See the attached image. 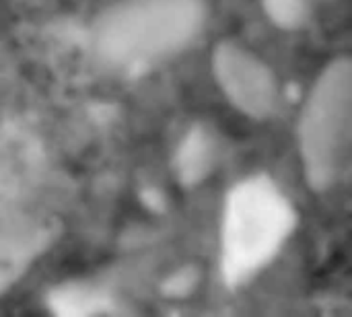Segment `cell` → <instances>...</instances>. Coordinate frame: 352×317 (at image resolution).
Returning a JSON list of instances; mask_svg holds the SVG:
<instances>
[{"label":"cell","mask_w":352,"mask_h":317,"mask_svg":"<svg viewBox=\"0 0 352 317\" xmlns=\"http://www.w3.org/2000/svg\"><path fill=\"white\" fill-rule=\"evenodd\" d=\"M212 165V146L204 128L196 126L186 134L177 153V171L184 184L200 182Z\"/></svg>","instance_id":"7"},{"label":"cell","mask_w":352,"mask_h":317,"mask_svg":"<svg viewBox=\"0 0 352 317\" xmlns=\"http://www.w3.org/2000/svg\"><path fill=\"white\" fill-rule=\"evenodd\" d=\"M268 19L280 29H297L307 17V0H262Z\"/></svg>","instance_id":"8"},{"label":"cell","mask_w":352,"mask_h":317,"mask_svg":"<svg viewBox=\"0 0 352 317\" xmlns=\"http://www.w3.org/2000/svg\"><path fill=\"white\" fill-rule=\"evenodd\" d=\"M196 285H198V270L194 266H190V268H182L179 272L169 276L163 291H165V297H186L194 291Z\"/></svg>","instance_id":"9"},{"label":"cell","mask_w":352,"mask_h":317,"mask_svg":"<svg viewBox=\"0 0 352 317\" xmlns=\"http://www.w3.org/2000/svg\"><path fill=\"white\" fill-rule=\"evenodd\" d=\"M352 128V64L332 60L314 83L299 120L303 171L314 192L332 190L349 161Z\"/></svg>","instance_id":"3"},{"label":"cell","mask_w":352,"mask_h":317,"mask_svg":"<svg viewBox=\"0 0 352 317\" xmlns=\"http://www.w3.org/2000/svg\"><path fill=\"white\" fill-rule=\"evenodd\" d=\"M206 17V0H116L93 25V50L111 68L140 70L192 43Z\"/></svg>","instance_id":"1"},{"label":"cell","mask_w":352,"mask_h":317,"mask_svg":"<svg viewBox=\"0 0 352 317\" xmlns=\"http://www.w3.org/2000/svg\"><path fill=\"white\" fill-rule=\"evenodd\" d=\"M56 225L33 217L0 221V297L16 285L35 260L52 245Z\"/></svg>","instance_id":"5"},{"label":"cell","mask_w":352,"mask_h":317,"mask_svg":"<svg viewBox=\"0 0 352 317\" xmlns=\"http://www.w3.org/2000/svg\"><path fill=\"white\" fill-rule=\"evenodd\" d=\"M214 78L241 113L262 120L278 103V80L270 66L237 41H221L212 52Z\"/></svg>","instance_id":"4"},{"label":"cell","mask_w":352,"mask_h":317,"mask_svg":"<svg viewBox=\"0 0 352 317\" xmlns=\"http://www.w3.org/2000/svg\"><path fill=\"white\" fill-rule=\"evenodd\" d=\"M297 227V210L268 175H252L227 194L221 223V270L229 287L250 283Z\"/></svg>","instance_id":"2"},{"label":"cell","mask_w":352,"mask_h":317,"mask_svg":"<svg viewBox=\"0 0 352 317\" xmlns=\"http://www.w3.org/2000/svg\"><path fill=\"white\" fill-rule=\"evenodd\" d=\"M47 303L56 316L66 317L99 316L113 309V301L105 291L85 283H66L56 287L50 293Z\"/></svg>","instance_id":"6"}]
</instances>
